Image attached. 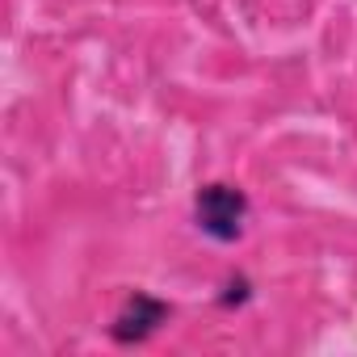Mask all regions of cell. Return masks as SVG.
<instances>
[{
	"label": "cell",
	"instance_id": "cell-1",
	"mask_svg": "<svg viewBox=\"0 0 357 357\" xmlns=\"http://www.w3.org/2000/svg\"><path fill=\"white\" fill-rule=\"evenodd\" d=\"M248 211H252L248 194L240 185H227V181H211L194 198V223L215 244H236L248 227Z\"/></svg>",
	"mask_w": 357,
	"mask_h": 357
},
{
	"label": "cell",
	"instance_id": "cell-2",
	"mask_svg": "<svg viewBox=\"0 0 357 357\" xmlns=\"http://www.w3.org/2000/svg\"><path fill=\"white\" fill-rule=\"evenodd\" d=\"M172 315V307L164 303V298H155V294H130L126 298V307L118 311V319L109 324V336L118 340V344H139V340H147L164 319Z\"/></svg>",
	"mask_w": 357,
	"mask_h": 357
},
{
	"label": "cell",
	"instance_id": "cell-3",
	"mask_svg": "<svg viewBox=\"0 0 357 357\" xmlns=\"http://www.w3.org/2000/svg\"><path fill=\"white\" fill-rule=\"evenodd\" d=\"M248 278H236L231 286H227V294H223V307H240V303H248Z\"/></svg>",
	"mask_w": 357,
	"mask_h": 357
}]
</instances>
